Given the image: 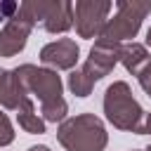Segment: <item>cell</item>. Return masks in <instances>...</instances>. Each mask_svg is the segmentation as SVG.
I'll return each instance as SVG.
<instances>
[{"instance_id": "6da1fadb", "label": "cell", "mask_w": 151, "mask_h": 151, "mask_svg": "<svg viewBox=\"0 0 151 151\" xmlns=\"http://www.w3.org/2000/svg\"><path fill=\"white\" fill-rule=\"evenodd\" d=\"M104 113L106 120L125 132H137L144 134V109L139 106V101L132 97V90L125 80H118L113 85L106 87L104 92Z\"/></svg>"}, {"instance_id": "7a4b0ae2", "label": "cell", "mask_w": 151, "mask_h": 151, "mask_svg": "<svg viewBox=\"0 0 151 151\" xmlns=\"http://www.w3.org/2000/svg\"><path fill=\"white\" fill-rule=\"evenodd\" d=\"M57 139L66 151H104L109 134L101 118L94 113H80L59 125Z\"/></svg>"}, {"instance_id": "3957f363", "label": "cell", "mask_w": 151, "mask_h": 151, "mask_svg": "<svg viewBox=\"0 0 151 151\" xmlns=\"http://www.w3.org/2000/svg\"><path fill=\"white\" fill-rule=\"evenodd\" d=\"M149 12H151L149 0H118L116 2V14L106 21L99 40L113 42V45H120L123 40H132L139 33L142 21L146 19Z\"/></svg>"}, {"instance_id": "277c9868", "label": "cell", "mask_w": 151, "mask_h": 151, "mask_svg": "<svg viewBox=\"0 0 151 151\" xmlns=\"http://www.w3.org/2000/svg\"><path fill=\"white\" fill-rule=\"evenodd\" d=\"M19 12L33 24H42L50 33H64L73 26V2L68 0H26Z\"/></svg>"}, {"instance_id": "5b68a950", "label": "cell", "mask_w": 151, "mask_h": 151, "mask_svg": "<svg viewBox=\"0 0 151 151\" xmlns=\"http://www.w3.org/2000/svg\"><path fill=\"white\" fill-rule=\"evenodd\" d=\"M17 78L21 80L24 90L28 94H35L40 99V104H50L54 99H61V78L57 76V71L52 68H40L33 64H21L14 68Z\"/></svg>"}, {"instance_id": "8992f818", "label": "cell", "mask_w": 151, "mask_h": 151, "mask_svg": "<svg viewBox=\"0 0 151 151\" xmlns=\"http://www.w3.org/2000/svg\"><path fill=\"white\" fill-rule=\"evenodd\" d=\"M113 2L109 0H78L73 5V24L80 38H99Z\"/></svg>"}, {"instance_id": "52a82bcc", "label": "cell", "mask_w": 151, "mask_h": 151, "mask_svg": "<svg viewBox=\"0 0 151 151\" xmlns=\"http://www.w3.org/2000/svg\"><path fill=\"white\" fill-rule=\"evenodd\" d=\"M118 61H120V45L97 40V42L92 45V50H90L87 61H85L80 68L97 83V80H101L104 76H109Z\"/></svg>"}, {"instance_id": "ba28073f", "label": "cell", "mask_w": 151, "mask_h": 151, "mask_svg": "<svg viewBox=\"0 0 151 151\" xmlns=\"http://www.w3.org/2000/svg\"><path fill=\"white\" fill-rule=\"evenodd\" d=\"M33 21L26 19L21 12H17L7 24L5 28L0 31V57H14L19 54L24 47H26V40L33 31Z\"/></svg>"}, {"instance_id": "9c48e42d", "label": "cell", "mask_w": 151, "mask_h": 151, "mask_svg": "<svg viewBox=\"0 0 151 151\" xmlns=\"http://www.w3.org/2000/svg\"><path fill=\"white\" fill-rule=\"evenodd\" d=\"M78 57H80V47L71 38H59L54 42H47L40 50V61L61 71H71L78 64Z\"/></svg>"}, {"instance_id": "30bf717a", "label": "cell", "mask_w": 151, "mask_h": 151, "mask_svg": "<svg viewBox=\"0 0 151 151\" xmlns=\"http://www.w3.org/2000/svg\"><path fill=\"white\" fill-rule=\"evenodd\" d=\"M26 99H28V92L24 90L17 73L0 68V106L9 109V111H19Z\"/></svg>"}, {"instance_id": "8fae6325", "label": "cell", "mask_w": 151, "mask_h": 151, "mask_svg": "<svg viewBox=\"0 0 151 151\" xmlns=\"http://www.w3.org/2000/svg\"><path fill=\"white\" fill-rule=\"evenodd\" d=\"M149 61H151V57H149V52H146L144 45H139V42H134V40L120 45V64L125 66L127 73H134V76H137Z\"/></svg>"}, {"instance_id": "7c38bea8", "label": "cell", "mask_w": 151, "mask_h": 151, "mask_svg": "<svg viewBox=\"0 0 151 151\" xmlns=\"http://www.w3.org/2000/svg\"><path fill=\"white\" fill-rule=\"evenodd\" d=\"M17 120H19V127H24V130L31 132V134H42V132H45V120L35 113L31 97H28V99L21 104V109L17 111Z\"/></svg>"}, {"instance_id": "4fadbf2b", "label": "cell", "mask_w": 151, "mask_h": 151, "mask_svg": "<svg viewBox=\"0 0 151 151\" xmlns=\"http://www.w3.org/2000/svg\"><path fill=\"white\" fill-rule=\"evenodd\" d=\"M92 87H94V80H92L83 68L71 71V76H68V90H71L76 97H87V94L92 92Z\"/></svg>"}, {"instance_id": "5bb4252c", "label": "cell", "mask_w": 151, "mask_h": 151, "mask_svg": "<svg viewBox=\"0 0 151 151\" xmlns=\"http://www.w3.org/2000/svg\"><path fill=\"white\" fill-rule=\"evenodd\" d=\"M14 142V127L9 123V118L0 111V146H7Z\"/></svg>"}, {"instance_id": "9a60e30c", "label": "cell", "mask_w": 151, "mask_h": 151, "mask_svg": "<svg viewBox=\"0 0 151 151\" xmlns=\"http://www.w3.org/2000/svg\"><path fill=\"white\" fill-rule=\"evenodd\" d=\"M19 12V2H12V0H0V21H9L14 14Z\"/></svg>"}, {"instance_id": "2e32d148", "label": "cell", "mask_w": 151, "mask_h": 151, "mask_svg": "<svg viewBox=\"0 0 151 151\" xmlns=\"http://www.w3.org/2000/svg\"><path fill=\"white\" fill-rule=\"evenodd\" d=\"M137 80H139L142 90H144V92L151 97V61H149V64H146V66H144V68L137 73Z\"/></svg>"}, {"instance_id": "e0dca14e", "label": "cell", "mask_w": 151, "mask_h": 151, "mask_svg": "<svg viewBox=\"0 0 151 151\" xmlns=\"http://www.w3.org/2000/svg\"><path fill=\"white\" fill-rule=\"evenodd\" d=\"M144 134H151V113H146L144 118Z\"/></svg>"}, {"instance_id": "ac0fdd59", "label": "cell", "mask_w": 151, "mask_h": 151, "mask_svg": "<svg viewBox=\"0 0 151 151\" xmlns=\"http://www.w3.org/2000/svg\"><path fill=\"white\" fill-rule=\"evenodd\" d=\"M28 151H50V146H45V144H38V146H31Z\"/></svg>"}, {"instance_id": "d6986e66", "label": "cell", "mask_w": 151, "mask_h": 151, "mask_svg": "<svg viewBox=\"0 0 151 151\" xmlns=\"http://www.w3.org/2000/svg\"><path fill=\"white\" fill-rule=\"evenodd\" d=\"M146 45H149V47H151V28H149V31H146Z\"/></svg>"}, {"instance_id": "ffe728a7", "label": "cell", "mask_w": 151, "mask_h": 151, "mask_svg": "<svg viewBox=\"0 0 151 151\" xmlns=\"http://www.w3.org/2000/svg\"><path fill=\"white\" fill-rule=\"evenodd\" d=\"M144 151H151V146H146V149H144Z\"/></svg>"}, {"instance_id": "44dd1931", "label": "cell", "mask_w": 151, "mask_h": 151, "mask_svg": "<svg viewBox=\"0 0 151 151\" xmlns=\"http://www.w3.org/2000/svg\"><path fill=\"white\" fill-rule=\"evenodd\" d=\"M142 151H144V149H142Z\"/></svg>"}]
</instances>
